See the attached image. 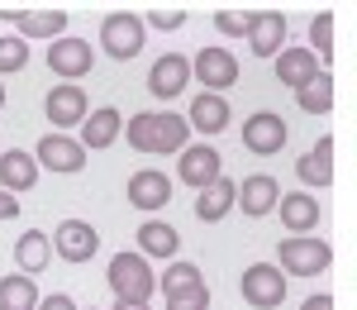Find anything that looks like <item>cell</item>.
<instances>
[{"label": "cell", "mask_w": 357, "mask_h": 310, "mask_svg": "<svg viewBox=\"0 0 357 310\" xmlns=\"http://www.w3.org/2000/svg\"><path fill=\"white\" fill-rule=\"evenodd\" d=\"M186 86H191V57L167 53V57H158V62L148 67V91H153L158 101H172V96H181Z\"/></svg>", "instance_id": "11"}, {"label": "cell", "mask_w": 357, "mask_h": 310, "mask_svg": "<svg viewBox=\"0 0 357 310\" xmlns=\"http://www.w3.org/2000/svg\"><path fill=\"white\" fill-rule=\"evenodd\" d=\"M215 29H220V34H248V15L220 10V15H215Z\"/></svg>", "instance_id": "35"}, {"label": "cell", "mask_w": 357, "mask_h": 310, "mask_svg": "<svg viewBox=\"0 0 357 310\" xmlns=\"http://www.w3.org/2000/svg\"><path fill=\"white\" fill-rule=\"evenodd\" d=\"M167 200H172V182H167V172L158 168H143L129 177V205H138V210H162Z\"/></svg>", "instance_id": "16"}, {"label": "cell", "mask_w": 357, "mask_h": 310, "mask_svg": "<svg viewBox=\"0 0 357 310\" xmlns=\"http://www.w3.org/2000/svg\"><path fill=\"white\" fill-rule=\"evenodd\" d=\"M276 200H281V186H276V177H267V172H257V177H243V186L234 191V205H243V215H252V220L272 215Z\"/></svg>", "instance_id": "15"}, {"label": "cell", "mask_w": 357, "mask_h": 310, "mask_svg": "<svg viewBox=\"0 0 357 310\" xmlns=\"http://www.w3.org/2000/svg\"><path fill=\"white\" fill-rule=\"evenodd\" d=\"M119 129H124V115L114 110V105H100V110H91L82 119V148L86 153H100V148H110L114 139H119Z\"/></svg>", "instance_id": "17"}, {"label": "cell", "mask_w": 357, "mask_h": 310, "mask_svg": "<svg viewBox=\"0 0 357 310\" xmlns=\"http://www.w3.org/2000/svg\"><path fill=\"white\" fill-rule=\"evenodd\" d=\"M43 110H48V124H53V134L62 129H72V124H82L86 119V91L82 86H53L48 91V101H43Z\"/></svg>", "instance_id": "13"}, {"label": "cell", "mask_w": 357, "mask_h": 310, "mask_svg": "<svg viewBox=\"0 0 357 310\" xmlns=\"http://www.w3.org/2000/svg\"><path fill=\"white\" fill-rule=\"evenodd\" d=\"M243 148L248 153H257V158H272L286 148V119L272 110H257L243 119Z\"/></svg>", "instance_id": "10"}, {"label": "cell", "mask_w": 357, "mask_h": 310, "mask_svg": "<svg viewBox=\"0 0 357 310\" xmlns=\"http://www.w3.org/2000/svg\"><path fill=\"white\" fill-rule=\"evenodd\" d=\"M200 286H205V277H200V267H195V263H172V267H167V277L158 282V291L172 301V296H186V291H200Z\"/></svg>", "instance_id": "28"}, {"label": "cell", "mask_w": 357, "mask_h": 310, "mask_svg": "<svg viewBox=\"0 0 357 310\" xmlns=\"http://www.w3.org/2000/svg\"><path fill=\"white\" fill-rule=\"evenodd\" d=\"M276 210H281V225L291 229L296 239H305L310 229H319V200L310 196V191H286V196L276 200Z\"/></svg>", "instance_id": "18"}, {"label": "cell", "mask_w": 357, "mask_h": 310, "mask_svg": "<svg viewBox=\"0 0 357 310\" xmlns=\"http://www.w3.org/2000/svg\"><path fill=\"white\" fill-rule=\"evenodd\" d=\"M15 263H20V272H24V277L43 272V267L53 263V244H48V234H43V229L20 234V244H15Z\"/></svg>", "instance_id": "24"}, {"label": "cell", "mask_w": 357, "mask_h": 310, "mask_svg": "<svg viewBox=\"0 0 357 310\" xmlns=\"http://www.w3.org/2000/svg\"><path fill=\"white\" fill-rule=\"evenodd\" d=\"M238 291H243V301L252 310H276L286 301V277H281L276 263H252V267H243V277H238Z\"/></svg>", "instance_id": "3"}, {"label": "cell", "mask_w": 357, "mask_h": 310, "mask_svg": "<svg viewBox=\"0 0 357 310\" xmlns=\"http://www.w3.org/2000/svg\"><path fill=\"white\" fill-rule=\"evenodd\" d=\"M234 191H238V182H229V177L200 186V196H195V220H200V225H220L224 215L234 210Z\"/></svg>", "instance_id": "21"}, {"label": "cell", "mask_w": 357, "mask_h": 310, "mask_svg": "<svg viewBox=\"0 0 357 310\" xmlns=\"http://www.w3.org/2000/svg\"><path fill=\"white\" fill-rule=\"evenodd\" d=\"M105 282L114 286V301H138V306H148L153 291H158V277H153L148 258H138V253H114L110 267H105Z\"/></svg>", "instance_id": "1"}, {"label": "cell", "mask_w": 357, "mask_h": 310, "mask_svg": "<svg viewBox=\"0 0 357 310\" xmlns=\"http://www.w3.org/2000/svg\"><path fill=\"white\" fill-rule=\"evenodd\" d=\"M220 177H224V158L210 143H195V148L186 143V148H181V182H186V186L200 191V186H210V182H220Z\"/></svg>", "instance_id": "14"}, {"label": "cell", "mask_w": 357, "mask_h": 310, "mask_svg": "<svg viewBox=\"0 0 357 310\" xmlns=\"http://www.w3.org/2000/svg\"><path fill=\"white\" fill-rule=\"evenodd\" d=\"M319 77V57L310 53V48H281L276 53V82L291 86V91H301Z\"/></svg>", "instance_id": "19"}, {"label": "cell", "mask_w": 357, "mask_h": 310, "mask_svg": "<svg viewBox=\"0 0 357 310\" xmlns=\"http://www.w3.org/2000/svg\"><path fill=\"white\" fill-rule=\"evenodd\" d=\"M310 53L314 57H329L333 53V15H319L310 24Z\"/></svg>", "instance_id": "32"}, {"label": "cell", "mask_w": 357, "mask_h": 310, "mask_svg": "<svg viewBox=\"0 0 357 310\" xmlns=\"http://www.w3.org/2000/svg\"><path fill=\"white\" fill-rule=\"evenodd\" d=\"M5 24H15V38H62L67 34V10H0Z\"/></svg>", "instance_id": "6"}, {"label": "cell", "mask_w": 357, "mask_h": 310, "mask_svg": "<svg viewBox=\"0 0 357 310\" xmlns=\"http://www.w3.org/2000/svg\"><path fill=\"white\" fill-rule=\"evenodd\" d=\"M0 110H5V86H0Z\"/></svg>", "instance_id": "40"}, {"label": "cell", "mask_w": 357, "mask_h": 310, "mask_svg": "<svg viewBox=\"0 0 357 310\" xmlns=\"http://www.w3.org/2000/svg\"><path fill=\"white\" fill-rule=\"evenodd\" d=\"M296 172H301L305 186H329V182H333V139L314 143V148L301 158V168H296Z\"/></svg>", "instance_id": "25"}, {"label": "cell", "mask_w": 357, "mask_h": 310, "mask_svg": "<svg viewBox=\"0 0 357 310\" xmlns=\"http://www.w3.org/2000/svg\"><path fill=\"white\" fill-rule=\"evenodd\" d=\"M296 101H301L305 115H329L333 110V77H329V72H319L310 86H301V91H296Z\"/></svg>", "instance_id": "29"}, {"label": "cell", "mask_w": 357, "mask_h": 310, "mask_svg": "<svg viewBox=\"0 0 357 310\" xmlns=\"http://www.w3.org/2000/svg\"><path fill=\"white\" fill-rule=\"evenodd\" d=\"M48 67H53V77H62V82H77V77H86L96 67V48L86 38L62 34V38H53V48H48Z\"/></svg>", "instance_id": "7"}, {"label": "cell", "mask_w": 357, "mask_h": 310, "mask_svg": "<svg viewBox=\"0 0 357 310\" xmlns=\"http://www.w3.org/2000/svg\"><path fill=\"white\" fill-rule=\"evenodd\" d=\"M33 163H38V172H62V177H72V172L86 168V148L77 139H67V134H43L38 139V148H33Z\"/></svg>", "instance_id": "9"}, {"label": "cell", "mask_w": 357, "mask_h": 310, "mask_svg": "<svg viewBox=\"0 0 357 310\" xmlns=\"http://www.w3.org/2000/svg\"><path fill=\"white\" fill-rule=\"evenodd\" d=\"M181 29L186 24V10H153V15H148V20H143V29Z\"/></svg>", "instance_id": "34"}, {"label": "cell", "mask_w": 357, "mask_h": 310, "mask_svg": "<svg viewBox=\"0 0 357 310\" xmlns=\"http://www.w3.org/2000/svg\"><path fill=\"white\" fill-rule=\"evenodd\" d=\"M167 310H210V286H200V291H186V296H172Z\"/></svg>", "instance_id": "33"}, {"label": "cell", "mask_w": 357, "mask_h": 310, "mask_svg": "<svg viewBox=\"0 0 357 310\" xmlns=\"http://www.w3.org/2000/svg\"><path fill=\"white\" fill-rule=\"evenodd\" d=\"M229 119H234V115H229V101H224V96H210V91H200L191 101V115H186V124L200 129V134H224Z\"/></svg>", "instance_id": "22"}, {"label": "cell", "mask_w": 357, "mask_h": 310, "mask_svg": "<svg viewBox=\"0 0 357 310\" xmlns=\"http://www.w3.org/2000/svg\"><path fill=\"white\" fill-rule=\"evenodd\" d=\"M191 77L210 96H224V86L238 82V57L229 53V48H200V57L191 62Z\"/></svg>", "instance_id": "8"}, {"label": "cell", "mask_w": 357, "mask_h": 310, "mask_svg": "<svg viewBox=\"0 0 357 310\" xmlns=\"http://www.w3.org/2000/svg\"><path fill=\"white\" fill-rule=\"evenodd\" d=\"M38 306V286L33 277H0V310H33Z\"/></svg>", "instance_id": "27"}, {"label": "cell", "mask_w": 357, "mask_h": 310, "mask_svg": "<svg viewBox=\"0 0 357 310\" xmlns=\"http://www.w3.org/2000/svg\"><path fill=\"white\" fill-rule=\"evenodd\" d=\"M176 249H181V234L167 220H143L138 225V258H176Z\"/></svg>", "instance_id": "23"}, {"label": "cell", "mask_w": 357, "mask_h": 310, "mask_svg": "<svg viewBox=\"0 0 357 310\" xmlns=\"http://www.w3.org/2000/svg\"><path fill=\"white\" fill-rule=\"evenodd\" d=\"M143 38H148V29H143V20L129 15V10H114V15L100 20V48H105L114 62L138 57V53H143Z\"/></svg>", "instance_id": "2"}, {"label": "cell", "mask_w": 357, "mask_h": 310, "mask_svg": "<svg viewBox=\"0 0 357 310\" xmlns=\"http://www.w3.org/2000/svg\"><path fill=\"white\" fill-rule=\"evenodd\" d=\"M158 119V139H153V153H181L186 139H191V124H186V115H153Z\"/></svg>", "instance_id": "26"}, {"label": "cell", "mask_w": 357, "mask_h": 310, "mask_svg": "<svg viewBox=\"0 0 357 310\" xmlns=\"http://www.w3.org/2000/svg\"><path fill=\"white\" fill-rule=\"evenodd\" d=\"M15 215H20V200L10 191H0V220H15Z\"/></svg>", "instance_id": "37"}, {"label": "cell", "mask_w": 357, "mask_h": 310, "mask_svg": "<svg viewBox=\"0 0 357 310\" xmlns=\"http://www.w3.org/2000/svg\"><path fill=\"white\" fill-rule=\"evenodd\" d=\"M24 62H29L24 38H0V77H5V72H24Z\"/></svg>", "instance_id": "31"}, {"label": "cell", "mask_w": 357, "mask_h": 310, "mask_svg": "<svg viewBox=\"0 0 357 310\" xmlns=\"http://www.w3.org/2000/svg\"><path fill=\"white\" fill-rule=\"evenodd\" d=\"M91 310H96V306H91Z\"/></svg>", "instance_id": "41"}, {"label": "cell", "mask_w": 357, "mask_h": 310, "mask_svg": "<svg viewBox=\"0 0 357 310\" xmlns=\"http://www.w3.org/2000/svg\"><path fill=\"white\" fill-rule=\"evenodd\" d=\"M33 310H77V301L62 296V291H53V296H38V306H33Z\"/></svg>", "instance_id": "36"}, {"label": "cell", "mask_w": 357, "mask_h": 310, "mask_svg": "<svg viewBox=\"0 0 357 310\" xmlns=\"http://www.w3.org/2000/svg\"><path fill=\"white\" fill-rule=\"evenodd\" d=\"M38 182V163H33V153L24 148H0V191H29Z\"/></svg>", "instance_id": "20"}, {"label": "cell", "mask_w": 357, "mask_h": 310, "mask_svg": "<svg viewBox=\"0 0 357 310\" xmlns=\"http://www.w3.org/2000/svg\"><path fill=\"white\" fill-rule=\"evenodd\" d=\"M286 43V15L281 10H257L248 15V48L257 57H276Z\"/></svg>", "instance_id": "12"}, {"label": "cell", "mask_w": 357, "mask_h": 310, "mask_svg": "<svg viewBox=\"0 0 357 310\" xmlns=\"http://www.w3.org/2000/svg\"><path fill=\"white\" fill-rule=\"evenodd\" d=\"M276 258H281V267H286L291 277H319L333 263V249L324 239H281Z\"/></svg>", "instance_id": "4"}, {"label": "cell", "mask_w": 357, "mask_h": 310, "mask_svg": "<svg viewBox=\"0 0 357 310\" xmlns=\"http://www.w3.org/2000/svg\"><path fill=\"white\" fill-rule=\"evenodd\" d=\"M114 310H148V306H138V301H114Z\"/></svg>", "instance_id": "39"}, {"label": "cell", "mask_w": 357, "mask_h": 310, "mask_svg": "<svg viewBox=\"0 0 357 310\" xmlns=\"http://www.w3.org/2000/svg\"><path fill=\"white\" fill-rule=\"evenodd\" d=\"M48 244H53V253L62 263H91V258L100 253V234H96V225H86V220H62L48 234Z\"/></svg>", "instance_id": "5"}, {"label": "cell", "mask_w": 357, "mask_h": 310, "mask_svg": "<svg viewBox=\"0 0 357 310\" xmlns=\"http://www.w3.org/2000/svg\"><path fill=\"white\" fill-rule=\"evenodd\" d=\"M301 310H333V296H329V291H319V296H310Z\"/></svg>", "instance_id": "38"}, {"label": "cell", "mask_w": 357, "mask_h": 310, "mask_svg": "<svg viewBox=\"0 0 357 310\" xmlns=\"http://www.w3.org/2000/svg\"><path fill=\"white\" fill-rule=\"evenodd\" d=\"M124 139H129V148H138V153H153V139H158V119H153V110L134 115L124 129H119Z\"/></svg>", "instance_id": "30"}]
</instances>
